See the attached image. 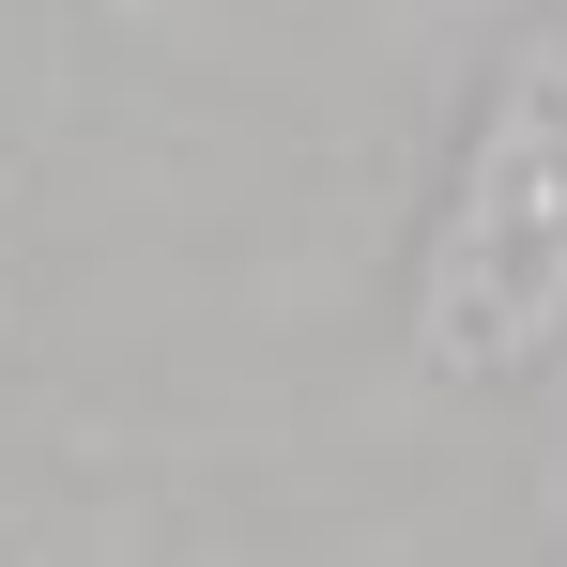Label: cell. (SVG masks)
<instances>
[{"instance_id": "cell-1", "label": "cell", "mask_w": 567, "mask_h": 567, "mask_svg": "<svg viewBox=\"0 0 567 567\" xmlns=\"http://www.w3.org/2000/svg\"><path fill=\"white\" fill-rule=\"evenodd\" d=\"M567 338V0L522 16L461 138V185L414 246V353L445 383H522Z\"/></svg>"}]
</instances>
